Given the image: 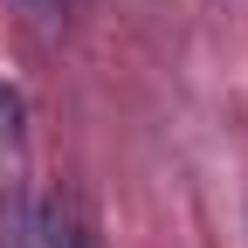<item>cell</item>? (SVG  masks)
<instances>
[{
    "label": "cell",
    "mask_w": 248,
    "mask_h": 248,
    "mask_svg": "<svg viewBox=\"0 0 248 248\" xmlns=\"http://www.w3.org/2000/svg\"><path fill=\"white\" fill-rule=\"evenodd\" d=\"M0 131H7V138L21 131V97H14V90H0Z\"/></svg>",
    "instance_id": "obj_2"
},
{
    "label": "cell",
    "mask_w": 248,
    "mask_h": 248,
    "mask_svg": "<svg viewBox=\"0 0 248 248\" xmlns=\"http://www.w3.org/2000/svg\"><path fill=\"white\" fill-rule=\"evenodd\" d=\"M7 241L14 248H76L62 207H48V200H14L7 207Z\"/></svg>",
    "instance_id": "obj_1"
}]
</instances>
